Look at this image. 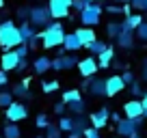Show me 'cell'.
I'll use <instances>...</instances> for the list:
<instances>
[{
  "instance_id": "6da1fadb",
  "label": "cell",
  "mask_w": 147,
  "mask_h": 138,
  "mask_svg": "<svg viewBox=\"0 0 147 138\" xmlns=\"http://www.w3.org/2000/svg\"><path fill=\"white\" fill-rule=\"evenodd\" d=\"M65 28L61 22H50V26L43 28L41 32H37V37L41 39V48L43 50H54V48L63 46V39H65Z\"/></svg>"
},
{
  "instance_id": "7a4b0ae2",
  "label": "cell",
  "mask_w": 147,
  "mask_h": 138,
  "mask_svg": "<svg viewBox=\"0 0 147 138\" xmlns=\"http://www.w3.org/2000/svg\"><path fill=\"white\" fill-rule=\"evenodd\" d=\"M0 46L5 48V52L22 46V37H20V30L13 19H2L0 22Z\"/></svg>"
},
{
  "instance_id": "3957f363",
  "label": "cell",
  "mask_w": 147,
  "mask_h": 138,
  "mask_svg": "<svg viewBox=\"0 0 147 138\" xmlns=\"http://www.w3.org/2000/svg\"><path fill=\"white\" fill-rule=\"evenodd\" d=\"M52 22L50 11L48 7H30V13H28V24L32 28H48Z\"/></svg>"
},
{
  "instance_id": "277c9868",
  "label": "cell",
  "mask_w": 147,
  "mask_h": 138,
  "mask_svg": "<svg viewBox=\"0 0 147 138\" xmlns=\"http://www.w3.org/2000/svg\"><path fill=\"white\" fill-rule=\"evenodd\" d=\"M100 19H102V5H87V9L80 11V22L84 28L97 26Z\"/></svg>"
},
{
  "instance_id": "5b68a950",
  "label": "cell",
  "mask_w": 147,
  "mask_h": 138,
  "mask_svg": "<svg viewBox=\"0 0 147 138\" xmlns=\"http://www.w3.org/2000/svg\"><path fill=\"white\" fill-rule=\"evenodd\" d=\"M143 117H138V119H121L119 123H117V136L121 138H130L134 136V134H138V127L143 125Z\"/></svg>"
},
{
  "instance_id": "8992f818",
  "label": "cell",
  "mask_w": 147,
  "mask_h": 138,
  "mask_svg": "<svg viewBox=\"0 0 147 138\" xmlns=\"http://www.w3.org/2000/svg\"><path fill=\"white\" fill-rule=\"evenodd\" d=\"M5 117H7V121H9V123H15V125H18L20 121H24V119L28 117V108L24 106L22 101L15 99L13 104L5 110Z\"/></svg>"
},
{
  "instance_id": "52a82bcc",
  "label": "cell",
  "mask_w": 147,
  "mask_h": 138,
  "mask_svg": "<svg viewBox=\"0 0 147 138\" xmlns=\"http://www.w3.org/2000/svg\"><path fill=\"white\" fill-rule=\"evenodd\" d=\"M76 65H78V58L74 54H61L50 63V71H67V69H74Z\"/></svg>"
},
{
  "instance_id": "ba28073f",
  "label": "cell",
  "mask_w": 147,
  "mask_h": 138,
  "mask_svg": "<svg viewBox=\"0 0 147 138\" xmlns=\"http://www.w3.org/2000/svg\"><path fill=\"white\" fill-rule=\"evenodd\" d=\"M108 121H110V112H108V108H100V110H95V112H91V117H89V127H93V129H97L100 132L102 127H106L108 125Z\"/></svg>"
},
{
  "instance_id": "9c48e42d",
  "label": "cell",
  "mask_w": 147,
  "mask_h": 138,
  "mask_svg": "<svg viewBox=\"0 0 147 138\" xmlns=\"http://www.w3.org/2000/svg\"><path fill=\"white\" fill-rule=\"evenodd\" d=\"M78 71H80V76H82L84 80L87 78H93V76L97 74V60L93 58V56H87V58H82V60H78Z\"/></svg>"
},
{
  "instance_id": "30bf717a",
  "label": "cell",
  "mask_w": 147,
  "mask_h": 138,
  "mask_svg": "<svg viewBox=\"0 0 147 138\" xmlns=\"http://www.w3.org/2000/svg\"><path fill=\"white\" fill-rule=\"evenodd\" d=\"M48 11H50V17L54 19V22H59V19L63 17H69V7L63 5V2H56V0H48Z\"/></svg>"
},
{
  "instance_id": "8fae6325",
  "label": "cell",
  "mask_w": 147,
  "mask_h": 138,
  "mask_svg": "<svg viewBox=\"0 0 147 138\" xmlns=\"http://www.w3.org/2000/svg\"><path fill=\"white\" fill-rule=\"evenodd\" d=\"M18 63H20V58H18V54H15L13 50L2 52V56H0V71H5V74H9V71H15Z\"/></svg>"
},
{
  "instance_id": "7c38bea8",
  "label": "cell",
  "mask_w": 147,
  "mask_h": 138,
  "mask_svg": "<svg viewBox=\"0 0 147 138\" xmlns=\"http://www.w3.org/2000/svg\"><path fill=\"white\" fill-rule=\"evenodd\" d=\"M123 88H125V84H123V80H121V76H110V78H106V97L119 95Z\"/></svg>"
},
{
  "instance_id": "4fadbf2b",
  "label": "cell",
  "mask_w": 147,
  "mask_h": 138,
  "mask_svg": "<svg viewBox=\"0 0 147 138\" xmlns=\"http://www.w3.org/2000/svg\"><path fill=\"white\" fill-rule=\"evenodd\" d=\"M123 115L125 119H138L143 117V106H141V99H130L123 104Z\"/></svg>"
},
{
  "instance_id": "5bb4252c",
  "label": "cell",
  "mask_w": 147,
  "mask_h": 138,
  "mask_svg": "<svg viewBox=\"0 0 147 138\" xmlns=\"http://www.w3.org/2000/svg\"><path fill=\"white\" fill-rule=\"evenodd\" d=\"M121 26H123V24H121ZM115 41H117V46L123 48V50H132V48H134V32H132V30H125V28H123V30L117 35Z\"/></svg>"
},
{
  "instance_id": "9a60e30c",
  "label": "cell",
  "mask_w": 147,
  "mask_h": 138,
  "mask_svg": "<svg viewBox=\"0 0 147 138\" xmlns=\"http://www.w3.org/2000/svg\"><path fill=\"white\" fill-rule=\"evenodd\" d=\"M74 35H76V37H78V41L82 43V48H87L89 43H93L97 39V35H95V30H93V28H78V30L74 32Z\"/></svg>"
},
{
  "instance_id": "2e32d148",
  "label": "cell",
  "mask_w": 147,
  "mask_h": 138,
  "mask_svg": "<svg viewBox=\"0 0 147 138\" xmlns=\"http://www.w3.org/2000/svg\"><path fill=\"white\" fill-rule=\"evenodd\" d=\"M113 58H115V48L106 46V50L95 58V60H97V69H108L110 63H113Z\"/></svg>"
},
{
  "instance_id": "e0dca14e",
  "label": "cell",
  "mask_w": 147,
  "mask_h": 138,
  "mask_svg": "<svg viewBox=\"0 0 147 138\" xmlns=\"http://www.w3.org/2000/svg\"><path fill=\"white\" fill-rule=\"evenodd\" d=\"M143 22H145V15H141V13H130V15H125V19H123L121 24H123L125 30H132V32H134Z\"/></svg>"
},
{
  "instance_id": "ac0fdd59",
  "label": "cell",
  "mask_w": 147,
  "mask_h": 138,
  "mask_svg": "<svg viewBox=\"0 0 147 138\" xmlns=\"http://www.w3.org/2000/svg\"><path fill=\"white\" fill-rule=\"evenodd\" d=\"M87 91L91 93V95H95V97L106 95V80H102V78H91V82H89Z\"/></svg>"
},
{
  "instance_id": "d6986e66",
  "label": "cell",
  "mask_w": 147,
  "mask_h": 138,
  "mask_svg": "<svg viewBox=\"0 0 147 138\" xmlns=\"http://www.w3.org/2000/svg\"><path fill=\"white\" fill-rule=\"evenodd\" d=\"M78 50H82V43L78 41V37L76 35H65V39H63V52H78Z\"/></svg>"
},
{
  "instance_id": "ffe728a7",
  "label": "cell",
  "mask_w": 147,
  "mask_h": 138,
  "mask_svg": "<svg viewBox=\"0 0 147 138\" xmlns=\"http://www.w3.org/2000/svg\"><path fill=\"white\" fill-rule=\"evenodd\" d=\"M18 30H20V37H22V43H24V46H26V43L37 35V30H35V28H32L28 22H22V24L18 26Z\"/></svg>"
},
{
  "instance_id": "44dd1931",
  "label": "cell",
  "mask_w": 147,
  "mask_h": 138,
  "mask_svg": "<svg viewBox=\"0 0 147 138\" xmlns=\"http://www.w3.org/2000/svg\"><path fill=\"white\" fill-rule=\"evenodd\" d=\"M50 63H52V60L48 58V56H37V58L32 60L35 74H46V71H50Z\"/></svg>"
},
{
  "instance_id": "7402d4cb",
  "label": "cell",
  "mask_w": 147,
  "mask_h": 138,
  "mask_svg": "<svg viewBox=\"0 0 147 138\" xmlns=\"http://www.w3.org/2000/svg\"><path fill=\"white\" fill-rule=\"evenodd\" d=\"M11 95H13V99L15 97H18V99H32V91L26 88L24 84H15V86L11 88Z\"/></svg>"
},
{
  "instance_id": "603a6c76",
  "label": "cell",
  "mask_w": 147,
  "mask_h": 138,
  "mask_svg": "<svg viewBox=\"0 0 147 138\" xmlns=\"http://www.w3.org/2000/svg\"><path fill=\"white\" fill-rule=\"evenodd\" d=\"M84 50H87V52H91V56L95 58V56H100L102 52L106 50V43L102 41V39H95V41H93V43H89V46L84 48Z\"/></svg>"
},
{
  "instance_id": "cb8c5ba5",
  "label": "cell",
  "mask_w": 147,
  "mask_h": 138,
  "mask_svg": "<svg viewBox=\"0 0 147 138\" xmlns=\"http://www.w3.org/2000/svg\"><path fill=\"white\" fill-rule=\"evenodd\" d=\"M56 127H59V132H74V117H59V123H56Z\"/></svg>"
},
{
  "instance_id": "d4e9b609",
  "label": "cell",
  "mask_w": 147,
  "mask_h": 138,
  "mask_svg": "<svg viewBox=\"0 0 147 138\" xmlns=\"http://www.w3.org/2000/svg\"><path fill=\"white\" fill-rule=\"evenodd\" d=\"M22 136V129H20V125L15 123H7L5 129H2V138H20Z\"/></svg>"
},
{
  "instance_id": "484cf974",
  "label": "cell",
  "mask_w": 147,
  "mask_h": 138,
  "mask_svg": "<svg viewBox=\"0 0 147 138\" xmlns=\"http://www.w3.org/2000/svg\"><path fill=\"white\" fill-rule=\"evenodd\" d=\"M78 99H82V95H80V91H76V88H71V91H65L63 93V104L65 106H69V104H74V101H78Z\"/></svg>"
},
{
  "instance_id": "4316f807",
  "label": "cell",
  "mask_w": 147,
  "mask_h": 138,
  "mask_svg": "<svg viewBox=\"0 0 147 138\" xmlns=\"http://www.w3.org/2000/svg\"><path fill=\"white\" fill-rule=\"evenodd\" d=\"M123 30V26H121V22H108V26H106V35H108L110 39H117V35Z\"/></svg>"
},
{
  "instance_id": "83f0119b",
  "label": "cell",
  "mask_w": 147,
  "mask_h": 138,
  "mask_svg": "<svg viewBox=\"0 0 147 138\" xmlns=\"http://www.w3.org/2000/svg\"><path fill=\"white\" fill-rule=\"evenodd\" d=\"M13 95H11V91H5V88H0V108H9L11 104H13Z\"/></svg>"
},
{
  "instance_id": "f1b7e54d",
  "label": "cell",
  "mask_w": 147,
  "mask_h": 138,
  "mask_svg": "<svg viewBox=\"0 0 147 138\" xmlns=\"http://www.w3.org/2000/svg\"><path fill=\"white\" fill-rule=\"evenodd\" d=\"M67 108H69L76 117H82L84 110H87V104H84V99H78V101H74V104H69Z\"/></svg>"
},
{
  "instance_id": "f546056e",
  "label": "cell",
  "mask_w": 147,
  "mask_h": 138,
  "mask_svg": "<svg viewBox=\"0 0 147 138\" xmlns=\"http://www.w3.org/2000/svg\"><path fill=\"white\" fill-rule=\"evenodd\" d=\"M59 86H61L59 80H48V82L43 80V82H41V91L46 93V95H50V93H56V91H59Z\"/></svg>"
},
{
  "instance_id": "4dcf8cb0",
  "label": "cell",
  "mask_w": 147,
  "mask_h": 138,
  "mask_svg": "<svg viewBox=\"0 0 147 138\" xmlns=\"http://www.w3.org/2000/svg\"><path fill=\"white\" fill-rule=\"evenodd\" d=\"M87 127H89V121L84 117H74V132L76 134H82Z\"/></svg>"
},
{
  "instance_id": "1f68e13d",
  "label": "cell",
  "mask_w": 147,
  "mask_h": 138,
  "mask_svg": "<svg viewBox=\"0 0 147 138\" xmlns=\"http://www.w3.org/2000/svg\"><path fill=\"white\" fill-rule=\"evenodd\" d=\"M35 125H37V127H39V129H48V127H50V117H48L46 115V112H41V115H37V119H35Z\"/></svg>"
},
{
  "instance_id": "d6a6232c",
  "label": "cell",
  "mask_w": 147,
  "mask_h": 138,
  "mask_svg": "<svg viewBox=\"0 0 147 138\" xmlns=\"http://www.w3.org/2000/svg\"><path fill=\"white\" fill-rule=\"evenodd\" d=\"M134 37H138L141 41H145V43H147V19L136 28V30H134Z\"/></svg>"
},
{
  "instance_id": "836d02e7",
  "label": "cell",
  "mask_w": 147,
  "mask_h": 138,
  "mask_svg": "<svg viewBox=\"0 0 147 138\" xmlns=\"http://www.w3.org/2000/svg\"><path fill=\"white\" fill-rule=\"evenodd\" d=\"M43 138H63V134L59 132L56 125H50V127L46 129V136H43Z\"/></svg>"
},
{
  "instance_id": "e575fe53",
  "label": "cell",
  "mask_w": 147,
  "mask_h": 138,
  "mask_svg": "<svg viewBox=\"0 0 147 138\" xmlns=\"http://www.w3.org/2000/svg\"><path fill=\"white\" fill-rule=\"evenodd\" d=\"M87 5H89L87 0H71V7H69V9H74V11H78V13H80V11L87 9Z\"/></svg>"
},
{
  "instance_id": "d590c367",
  "label": "cell",
  "mask_w": 147,
  "mask_h": 138,
  "mask_svg": "<svg viewBox=\"0 0 147 138\" xmlns=\"http://www.w3.org/2000/svg\"><path fill=\"white\" fill-rule=\"evenodd\" d=\"M130 93H132L134 97H138V95L143 97V86H141V82H136V80H134V82L130 84Z\"/></svg>"
},
{
  "instance_id": "8d00e7d4",
  "label": "cell",
  "mask_w": 147,
  "mask_h": 138,
  "mask_svg": "<svg viewBox=\"0 0 147 138\" xmlns=\"http://www.w3.org/2000/svg\"><path fill=\"white\" fill-rule=\"evenodd\" d=\"M13 52H15V54H18V58H28V52H30V50H28V48H26V46H24V43H22V46L13 48Z\"/></svg>"
},
{
  "instance_id": "74e56055",
  "label": "cell",
  "mask_w": 147,
  "mask_h": 138,
  "mask_svg": "<svg viewBox=\"0 0 147 138\" xmlns=\"http://www.w3.org/2000/svg\"><path fill=\"white\" fill-rule=\"evenodd\" d=\"M132 9H136V11H147V5H145V0H130L128 2Z\"/></svg>"
},
{
  "instance_id": "f35d334b",
  "label": "cell",
  "mask_w": 147,
  "mask_h": 138,
  "mask_svg": "<svg viewBox=\"0 0 147 138\" xmlns=\"http://www.w3.org/2000/svg\"><path fill=\"white\" fill-rule=\"evenodd\" d=\"M82 138H102V136H100V132H97V129L87 127V129L82 132Z\"/></svg>"
},
{
  "instance_id": "ab89813d",
  "label": "cell",
  "mask_w": 147,
  "mask_h": 138,
  "mask_svg": "<svg viewBox=\"0 0 147 138\" xmlns=\"http://www.w3.org/2000/svg\"><path fill=\"white\" fill-rule=\"evenodd\" d=\"M121 80H123L125 86H130V84L134 82V74H132V71H123V74H121Z\"/></svg>"
},
{
  "instance_id": "60d3db41",
  "label": "cell",
  "mask_w": 147,
  "mask_h": 138,
  "mask_svg": "<svg viewBox=\"0 0 147 138\" xmlns=\"http://www.w3.org/2000/svg\"><path fill=\"white\" fill-rule=\"evenodd\" d=\"M28 69V58H20V63H18V67H15V71L18 74H22V71H26Z\"/></svg>"
},
{
  "instance_id": "b9f144b4",
  "label": "cell",
  "mask_w": 147,
  "mask_h": 138,
  "mask_svg": "<svg viewBox=\"0 0 147 138\" xmlns=\"http://www.w3.org/2000/svg\"><path fill=\"white\" fill-rule=\"evenodd\" d=\"M28 13H30V9H28V7H22V9H18V17L24 19V22H28Z\"/></svg>"
},
{
  "instance_id": "7bdbcfd3",
  "label": "cell",
  "mask_w": 147,
  "mask_h": 138,
  "mask_svg": "<svg viewBox=\"0 0 147 138\" xmlns=\"http://www.w3.org/2000/svg\"><path fill=\"white\" fill-rule=\"evenodd\" d=\"M65 110H67V106H65L63 101H56V104H54V112H56L59 117H63V112H65Z\"/></svg>"
},
{
  "instance_id": "ee69618b",
  "label": "cell",
  "mask_w": 147,
  "mask_h": 138,
  "mask_svg": "<svg viewBox=\"0 0 147 138\" xmlns=\"http://www.w3.org/2000/svg\"><path fill=\"white\" fill-rule=\"evenodd\" d=\"M39 43H41V39H39V37L35 35V37H32L30 41L26 43V48H28V50H37V46H39Z\"/></svg>"
},
{
  "instance_id": "f6af8a7d",
  "label": "cell",
  "mask_w": 147,
  "mask_h": 138,
  "mask_svg": "<svg viewBox=\"0 0 147 138\" xmlns=\"http://www.w3.org/2000/svg\"><path fill=\"white\" fill-rule=\"evenodd\" d=\"M7 82H9L7 74H5V71H0V88H2V86H7Z\"/></svg>"
},
{
  "instance_id": "bcb514c9",
  "label": "cell",
  "mask_w": 147,
  "mask_h": 138,
  "mask_svg": "<svg viewBox=\"0 0 147 138\" xmlns=\"http://www.w3.org/2000/svg\"><path fill=\"white\" fill-rule=\"evenodd\" d=\"M141 106H143V110H147V93H143V97H141Z\"/></svg>"
},
{
  "instance_id": "7dc6e473",
  "label": "cell",
  "mask_w": 147,
  "mask_h": 138,
  "mask_svg": "<svg viewBox=\"0 0 147 138\" xmlns=\"http://www.w3.org/2000/svg\"><path fill=\"white\" fill-rule=\"evenodd\" d=\"M110 121H115V123H119V121H121V117L117 115V112H113V115H110Z\"/></svg>"
},
{
  "instance_id": "c3c4849f",
  "label": "cell",
  "mask_w": 147,
  "mask_h": 138,
  "mask_svg": "<svg viewBox=\"0 0 147 138\" xmlns=\"http://www.w3.org/2000/svg\"><path fill=\"white\" fill-rule=\"evenodd\" d=\"M143 80H145V82H147V60H145V65H143Z\"/></svg>"
},
{
  "instance_id": "681fc988",
  "label": "cell",
  "mask_w": 147,
  "mask_h": 138,
  "mask_svg": "<svg viewBox=\"0 0 147 138\" xmlns=\"http://www.w3.org/2000/svg\"><path fill=\"white\" fill-rule=\"evenodd\" d=\"M67 138H82V134H76V132H69Z\"/></svg>"
},
{
  "instance_id": "f907efd6",
  "label": "cell",
  "mask_w": 147,
  "mask_h": 138,
  "mask_svg": "<svg viewBox=\"0 0 147 138\" xmlns=\"http://www.w3.org/2000/svg\"><path fill=\"white\" fill-rule=\"evenodd\" d=\"M130 0H113V5H128Z\"/></svg>"
},
{
  "instance_id": "816d5d0a",
  "label": "cell",
  "mask_w": 147,
  "mask_h": 138,
  "mask_svg": "<svg viewBox=\"0 0 147 138\" xmlns=\"http://www.w3.org/2000/svg\"><path fill=\"white\" fill-rule=\"evenodd\" d=\"M89 5H102V2H106V0H87Z\"/></svg>"
},
{
  "instance_id": "f5cc1de1",
  "label": "cell",
  "mask_w": 147,
  "mask_h": 138,
  "mask_svg": "<svg viewBox=\"0 0 147 138\" xmlns=\"http://www.w3.org/2000/svg\"><path fill=\"white\" fill-rule=\"evenodd\" d=\"M56 2H63V5H67V7H71V0H56Z\"/></svg>"
},
{
  "instance_id": "db71d44e",
  "label": "cell",
  "mask_w": 147,
  "mask_h": 138,
  "mask_svg": "<svg viewBox=\"0 0 147 138\" xmlns=\"http://www.w3.org/2000/svg\"><path fill=\"white\" fill-rule=\"evenodd\" d=\"M143 119H147V110H143Z\"/></svg>"
},
{
  "instance_id": "11a10c76",
  "label": "cell",
  "mask_w": 147,
  "mask_h": 138,
  "mask_svg": "<svg viewBox=\"0 0 147 138\" xmlns=\"http://www.w3.org/2000/svg\"><path fill=\"white\" fill-rule=\"evenodd\" d=\"M2 7H5V0H0V9H2Z\"/></svg>"
},
{
  "instance_id": "9f6ffc18",
  "label": "cell",
  "mask_w": 147,
  "mask_h": 138,
  "mask_svg": "<svg viewBox=\"0 0 147 138\" xmlns=\"http://www.w3.org/2000/svg\"><path fill=\"white\" fill-rule=\"evenodd\" d=\"M130 138H141V136H138V134H134V136H130Z\"/></svg>"
},
{
  "instance_id": "6f0895ef",
  "label": "cell",
  "mask_w": 147,
  "mask_h": 138,
  "mask_svg": "<svg viewBox=\"0 0 147 138\" xmlns=\"http://www.w3.org/2000/svg\"><path fill=\"white\" fill-rule=\"evenodd\" d=\"M35 138H43V136H35Z\"/></svg>"
},
{
  "instance_id": "680465c9",
  "label": "cell",
  "mask_w": 147,
  "mask_h": 138,
  "mask_svg": "<svg viewBox=\"0 0 147 138\" xmlns=\"http://www.w3.org/2000/svg\"><path fill=\"white\" fill-rule=\"evenodd\" d=\"M0 138H2V134H0Z\"/></svg>"
},
{
  "instance_id": "91938a15",
  "label": "cell",
  "mask_w": 147,
  "mask_h": 138,
  "mask_svg": "<svg viewBox=\"0 0 147 138\" xmlns=\"http://www.w3.org/2000/svg\"><path fill=\"white\" fill-rule=\"evenodd\" d=\"M145 5H147V0H145Z\"/></svg>"
},
{
  "instance_id": "94428289",
  "label": "cell",
  "mask_w": 147,
  "mask_h": 138,
  "mask_svg": "<svg viewBox=\"0 0 147 138\" xmlns=\"http://www.w3.org/2000/svg\"><path fill=\"white\" fill-rule=\"evenodd\" d=\"M117 138H121V136H117Z\"/></svg>"
},
{
  "instance_id": "6125c7cd",
  "label": "cell",
  "mask_w": 147,
  "mask_h": 138,
  "mask_svg": "<svg viewBox=\"0 0 147 138\" xmlns=\"http://www.w3.org/2000/svg\"><path fill=\"white\" fill-rule=\"evenodd\" d=\"M145 17H147V15H145Z\"/></svg>"
}]
</instances>
